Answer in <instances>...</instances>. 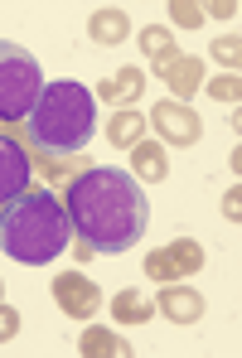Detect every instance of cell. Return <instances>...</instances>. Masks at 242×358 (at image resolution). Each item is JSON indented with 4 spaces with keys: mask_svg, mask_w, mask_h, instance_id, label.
Listing matches in <instances>:
<instances>
[{
    "mask_svg": "<svg viewBox=\"0 0 242 358\" xmlns=\"http://www.w3.org/2000/svg\"><path fill=\"white\" fill-rule=\"evenodd\" d=\"M63 213H68L73 242H83L92 257L131 252L150 228V199L141 179L107 165H92L63 184Z\"/></svg>",
    "mask_w": 242,
    "mask_h": 358,
    "instance_id": "6da1fadb",
    "label": "cell"
},
{
    "mask_svg": "<svg viewBox=\"0 0 242 358\" xmlns=\"http://www.w3.org/2000/svg\"><path fill=\"white\" fill-rule=\"evenodd\" d=\"M0 131L10 141H20L24 155H83L92 131H97V102L73 78L44 83V92L29 107V117L15 121V126H0Z\"/></svg>",
    "mask_w": 242,
    "mask_h": 358,
    "instance_id": "7a4b0ae2",
    "label": "cell"
},
{
    "mask_svg": "<svg viewBox=\"0 0 242 358\" xmlns=\"http://www.w3.org/2000/svg\"><path fill=\"white\" fill-rule=\"evenodd\" d=\"M73 238L63 199L44 184H29L15 203L0 208V252L15 257L20 266H49L63 257V247Z\"/></svg>",
    "mask_w": 242,
    "mask_h": 358,
    "instance_id": "3957f363",
    "label": "cell"
},
{
    "mask_svg": "<svg viewBox=\"0 0 242 358\" xmlns=\"http://www.w3.org/2000/svg\"><path fill=\"white\" fill-rule=\"evenodd\" d=\"M39 92H44L39 59H34L24 44L0 39V126L24 121V117H29V107L39 102Z\"/></svg>",
    "mask_w": 242,
    "mask_h": 358,
    "instance_id": "277c9868",
    "label": "cell"
},
{
    "mask_svg": "<svg viewBox=\"0 0 242 358\" xmlns=\"http://www.w3.org/2000/svg\"><path fill=\"white\" fill-rule=\"evenodd\" d=\"M204 266V247L194 238H175V242H165V247H155L150 257H145V276L150 281H184V276H194Z\"/></svg>",
    "mask_w": 242,
    "mask_h": 358,
    "instance_id": "5b68a950",
    "label": "cell"
},
{
    "mask_svg": "<svg viewBox=\"0 0 242 358\" xmlns=\"http://www.w3.org/2000/svg\"><path fill=\"white\" fill-rule=\"evenodd\" d=\"M54 300H59V310L68 320H92L102 310V286L87 281L83 271H59L54 276Z\"/></svg>",
    "mask_w": 242,
    "mask_h": 358,
    "instance_id": "8992f818",
    "label": "cell"
},
{
    "mask_svg": "<svg viewBox=\"0 0 242 358\" xmlns=\"http://www.w3.org/2000/svg\"><path fill=\"white\" fill-rule=\"evenodd\" d=\"M145 126H155L160 145H194L204 136V121L194 117V107H184V102H155Z\"/></svg>",
    "mask_w": 242,
    "mask_h": 358,
    "instance_id": "52a82bcc",
    "label": "cell"
},
{
    "mask_svg": "<svg viewBox=\"0 0 242 358\" xmlns=\"http://www.w3.org/2000/svg\"><path fill=\"white\" fill-rule=\"evenodd\" d=\"M29 184H34V165H29L24 145H20V141H10V136L0 131V208H5V203H15Z\"/></svg>",
    "mask_w": 242,
    "mask_h": 358,
    "instance_id": "ba28073f",
    "label": "cell"
},
{
    "mask_svg": "<svg viewBox=\"0 0 242 358\" xmlns=\"http://www.w3.org/2000/svg\"><path fill=\"white\" fill-rule=\"evenodd\" d=\"M155 310H160L170 324H194V320H204L208 300L199 296L194 286H184V281H165V286L155 291Z\"/></svg>",
    "mask_w": 242,
    "mask_h": 358,
    "instance_id": "9c48e42d",
    "label": "cell"
},
{
    "mask_svg": "<svg viewBox=\"0 0 242 358\" xmlns=\"http://www.w3.org/2000/svg\"><path fill=\"white\" fill-rule=\"evenodd\" d=\"M112 320L126 324V329L150 324V320H155V296H145V291H136V286H121L117 300H112Z\"/></svg>",
    "mask_w": 242,
    "mask_h": 358,
    "instance_id": "30bf717a",
    "label": "cell"
},
{
    "mask_svg": "<svg viewBox=\"0 0 242 358\" xmlns=\"http://www.w3.org/2000/svg\"><path fill=\"white\" fill-rule=\"evenodd\" d=\"M141 92H145V73L141 68H121L117 78H102L97 87H92V97H102V102H112V107H126V102H141Z\"/></svg>",
    "mask_w": 242,
    "mask_h": 358,
    "instance_id": "8fae6325",
    "label": "cell"
},
{
    "mask_svg": "<svg viewBox=\"0 0 242 358\" xmlns=\"http://www.w3.org/2000/svg\"><path fill=\"white\" fill-rule=\"evenodd\" d=\"M131 175L160 184V179L170 175V155H165V145H160V141H136V145H131Z\"/></svg>",
    "mask_w": 242,
    "mask_h": 358,
    "instance_id": "7c38bea8",
    "label": "cell"
},
{
    "mask_svg": "<svg viewBox=\"0 0 242 358\" xmlns=\"http://www.w3.org/2000/svg\"><path fill=\"white\" fill-rule=\"evenodd\" d=\"M131 34V20H126V10H117V5H102V10H92V20H87V39L92 44H121Z\"/></svg>",
    "mask_w": 242,
    "mask_h": 358,
    "instance_id": "4fadbf2b",
    "label": "cell"
},
{
    "mask_svg": "<svg viewBox=\"0 0 242 358\" xmlns=\"http://www.w3.org/2000/svg\"><path fill=\"white\" fill-rule=\"evenodd\" d=\"M141 54L155 63V73H165L170 63L180 59V49H175V34H170L165 24H145V29H141Z\"/></svg>",
    "mask_w": 242,
    "mask_h": 358,
    "instance_id": "5bb4252c",
    "label": "cell"
},
{
    "mask_svg": "<svg viewBox=\"0 0 242 358\" xmlns=\"http://www.w3.org/2000/svg\"><path fill=\"white\" fill-rule=\"evenodd\" d=\"M160 78H165V87H170L175 97H194V92L204 87V63H199V59H184V54H180V59L170 63Z\"/></svg>",
    "mask_w": 242,
    "mask_h": 358,
    "instance_id": "9a60e30c",
    "label": "cell"
},
{
    "mask_svg": "<svg viewBox=\"0 0 242 358\" xmlns=\"http://www.w3.org/2000/svg\"><path fill=\"white\" fill-rule=\"evenodd\" d=\"M107 141H112L117 150H131L136 141H145V117H141L136 107H121V112H112V121H107Z\"/></svg>",
    "mask_w": 242,
    "mask_h": 358,
    "instance_id": "2e32d148",
    "label": "cell"
},
{
    "mask_svg": "<svg viewBox=\"0 0 242 358\" xmlns=\"http://www.w3.org/2000/svg\"><path fill=\"white\" fill-rule=\"evenodd\" d=\"M78 354L83 358H126L131 344L121 339L117 329H87V334L78 339Z\"/></svg>",
    "mask_w": 242,
    "mask_h": 358,
    "instance_id": "e0dca14e",
    "label": "cell"
},
{
    "mask_svg": "<svg viewBox=\"0 0 242 358\" xmlns=\"http://www.w3.org/2000/svg\"><path fill=\"white\" fill-rule=\"evenodd\" d=\"M213 59L223 63L228 73H238V63H242V44H238V34H218V39H213Z\"/></svg>",
    "mask_w": 242,
    "mask_h": 358,
    "instance_id": "ac0fdd59",
    "label": "cell"
},
{
    "mask_svg": "<svg viewBox=\"0 0 242 358\" xmlns=\"http://www.w3.org/2000/svg\"><path fill=\"white\" fill-rule=\"evenodd\" d=\"M170 20L184 24V29H199V24H204V5H194V0H170Z\"/></svg>",
    "mask_w": 242,
    "mask_h": 358,
    "instance_id": "d6986e66",
    "label": "cell"
},
{
    "mask_svg": "<svg viewBox=\"0 0 242 358\" xmlns=\"http://www.w3.org/2000/svg\"><path fill=\"white\" fill-rule=\"evenodd\" d=\"M208 92H213L218 102H233V107H238V97H242V78H238V73H228V78L208 83Z\"/></svg>",
    "mask_w": 242,
    "mask_h": 358,
    "instance_id": "ffe728a7",
    "label": "cell"
},
{
    "mask_svg": "<svg viewBox=\"0 0 242 358\" xmlns=\"http://www.w3.org/2000/svg\"><path fill=\"white\" fill-rule=\"evenodd\" d=\"M15 334H20V310L0 300V344H10Z\"/></svg>",
    "mask_w": 242,
    "mask_h": 358,
    "instance_id": "44dd1931",
    "label": "cell"
},
{
    "mask_svg": "<svg viewBox=\"0 0 242 358\" xmlns=\"http://www.w3.org/2000/svg\"><path fill=\"white\" fill-rule=\"evenodd\" d=\"M223 218H228V223H242V189L238 184L223 194Z\"/></svg>",
    "mask_w": 242,
    "mask_h": 358,
    "instance_id": "7402d4cb",
    "label": "cell"
},
{
    "mask_svg": "<svg viewBox=\"0 0 242 358\" xmlns=\"http://www.w3.org/2000/svg\"><path fill=\"white\" fill-rule=\"evenodd\" d=\"M233 0H213V5H204V15H213V20H233Z\"/></svg>",
    "mask_w": 242,
    "mask_h": 358,
    "instance_id": "603a6c76",
    "label": "cell"
},
{
    "mask_svg": "<svg viewBox=\"0 0 242 358\" xmlns=\"http://www.w3.org/2000/svg\"><path fill=\"white\" fill-rule=\"evenodd\" d=\"M0 300H5V281H0Z\"/></svg>",
    "mask_w": 242,
    "mask_h": 358,
    "instance_id": "cb8c5ba5",
    "label": "cell"
}]
</instances>
